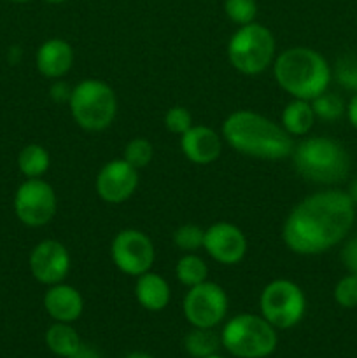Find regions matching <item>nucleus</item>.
I'll return each mask as SVG.
<instances>
[{"label": "nucleus", "mask_w": 357, "mask_h": 358, "mask_svg": "<svg viewBox=\"0 0 357 358\" xmlns=\"http://www.w3.org/2000/svg\"><path fill=\"white\" fill-rule=\"evenodd\" d=\"M69 107L79 128L86 131H104L114 122L118 114V96L104 80L84 79L72 87Z\"/></svg>", "instance_id": "obj_5"}, {"label": "nucleus", "mask_w": 357, "mask_h": 358, "mask_svg": "<svg viewBox=\"0 0 357 358\" xmlns=\"http://www.w3.org/2000/svg\"><path fill=\"white\" fill-rule=\"evenodd\" d=\"M44 308L55 322L74 324L84 311V299L76 287L69 283H56L44 294Z\"/></svg>", "instance_id": "obj_16"}, {"label": "nucleus", "mask_w": 357, "mask_h": 358, "mask_svg": "<svg viewBox=\"0 0 357 358\" xmlns=\"http://www.w3.org/2000/svg\"><path fill=\"white\" fill-rule=\"evenodd\" d=\"M51 164V156L38 143H30L23 147L18 156V168L27 178H41Z\"/></svg>", "instance_id": "obj_21"}, {"label": "nucleus", "mask_w": 357, "mask_h": 358, "mask_svg": "<svg viewBox=\"0 0 357 358\" xmlns=\"http://www.w3.org/2000/svg\"><path fill=\"white\" fill-rule=\"evenodd\" d=\"M340 257H342V262L346 271L357 275V234L345 241L342 252H340Z\"/></svg>", "instance_id": "obj_31"}, {"label": "nucleus", "mask_w": 357, "mask_h": 358, "mask_svg": "<svg viewBox=\"0 0 357 358\" xmlns=\"http://www.w3.org/2000/svg\"><path fill=\"white\" fill-rule=\"evenodd\" d=\"M181 150L191 163L210 164L219 159L223 140L216 129L192 124L184 135H181Z\"/></svg>", "instance_id": "obj_15"}, {"label": "nucleus", "mask_w": 357, "mask_h": 358, "mask_svg": "<svg viewBox=\"0 0 357 358\" xmlns=\"http://www.w3.org/2000/svg\"><path fill=\"white\" fill-rule=\"evenodd\" d=\"M44 2H48V3H52V6H58V3H63V2H66V0H44Z\"/></svg>", "instance_id": "obj_37"}, {"label": "nucleus", "mask_w": 357, "mask_h": 358, "mask_svg": "<svg viewBox=\"0 0 357 358\" xmlns=\"http://www.w3.org/2000/svg\"><path fill=\"white\" fill-rule=\"evenodd\" d=\"M46 345L55 355L69 358L83 346V343L72 325L55 322L46 332Z\"/></svg>", "instance_id": "obj_20"}, {"label": "nucleus", "mask_w": 357, "mask_h": 358, "mask_svg": "<svg viewBox=\"0 0 357 358\" xmlns=\"http://www.w3.org/2000/svg\"><path fill=\"white\" fill-rule=\"evenodd\" d=\"M10 2H30V0H10Z\"/></svg>", "instance_id": "obj_39"}, {"label": "nucleus", "mask_w": 357, "mask_h": 358, "mask_svg": "<svg viewBox=\"0 0 357 358\" xmlns=\"http://www.w3.org/2000/svg\"><path fill=\"white\" fill-rule=\"evenodd\" d=\"M227 306L226 290L209 280L191 287L182 303L186 320L198 329L217 327L226 318Z\"/></svg>", "instance_id": "obj_10"}, {"label": "nucleus", "mask_w": 357, "mask_h": 358, "mask_svg": "<svg viewBox=\"0 0 357 358\" xmlns=\"http://www.w3.org/2000/svg\"><path fill=\"white\" fill-rule=\"evenodd\" d=\"M175 276H177V280L182 285L191 289V287L200 285V283L209 280V266L196 254H186L184 257H181L177 261Z\"/></svg>", "instance_id": "obj_22"}, {"label": "nucleus", "mask_w": 357, "mask_h": 358, "mask_svg": "<svg viewBox=\"0 0 357 358\" xmlns=\"http://www.w3.org/2000/svg\"><path fill=\"white\" fill-rule=\"evenodd\" d=\"M164 126L170 133L174 135H184L189 128L192 126V115L191 112L186 107H181V105H175V107H170L164 114Z\"/></svg>", "instance_id": "obj_30"}, {"label": "nucleus", "mask_w": 357, "mask_h": 358, "mask_svg": "<svg viewBox=\"0 0 357 358\" xmlns=\"http://www.w3.org/2000/svg\"><path fill=\"white\" fill-rule=\"evenodd\" d=\"M276 42L272 30L261 23L241 24L227 42V59L244 76H258L275 62Z\"/></svg>", "instance_id": "obj_7"}, {"label": "nucleus", "mask_w": 357, "mask_h": 358, "mask_svg": "<svg viewBox=\"0 0 357 358\" xmlns=\"http://www.w3.org/2000/svg\"><path fill=\"white\" fill-rule=\"evenodd\" d=\"M139 187V170L125 159H112L98 171L94 189L100 199L111 205H119L132 198Z\"/></svg>", "instance_id": "obj_12"}, {"label": "nucleus", "mask_w": 357, "mask_h": 358, "mask_svg": "<svg viewBox=\"0 0 357 358\" xmlns=\"http://www.w3.org/2000/svg\"><path fill=\"white\" fill-rule=\"evenodd\" d=\"M315 119L310 101L293 98L282 110V128L290 136H304L314 128Z\"/></svg>", "instance_id": "obj_19"}, {"label": "nucleus", "mask_w": 357, "mask_h": 358, "mask_svg": "<svg viewBox=\"0 0 357 358\" xmlns=\"http://www.w3.org/2000/svg\"><path fill=\"white\" fill-rule=\"evenodd\" d=\"M69 248L58 240H44L34 247L30 254L31 276L42 285H56L66 278L70 271Z\"/></svg>", "instance_id": "obj_14"}, {"label": "nucleus", "mask_w": 357, "mask_h": 358, "mask_svg": "<svg viewBox=\"0 0 357 358\" xmlns=\"http://www.w3.org/2000/svg\"><path fill=\"white\" fill-rule=\"evenodd\" d=\"M205 358H224V357H220V355H216V353H214V355H209V357H205Z\"/></svg>", "instance_id": "obj_38"}, {"label": "nucleus", "mask_w": 357, "mask_h": 358, "mask_svg": "<svg viewBox=\"0 0 357 358\" xmlns=\"http://www.w3.org/2000/svg\"><path fill=\"white\" fill-rule=\"evenodd\" d=\"M332 297H335L336 304L345 310H354L357 308V275L349 273L343 276L332 290Z\"/></svg>", "instance_id": "obj_29"}, {"label": "nucleus", "mask_w": 357, "mask_h": 358, "mask_svg": "<svg viewBox=\"0 0 357 358\" xmlns=\"http://www.w3.org/2000/svg\"><path fill=\"white\" fill-rule=\"evenodd\" d=\"M310 103L312 108H314L315 117L326 122L338 121L346 110V103L343 101V98L335 93H329V91H324L322 94H318Z\"/></svg>", "instance_id": "obj_24"}, {"label": "nucleus", "mask_w": 357, "mask_h": 358, "mask_svg": "<svg viewBox=\"0 0 357 358\" xmlns=\"http://www.w3.org/2000/svg\"><path fill=\"white\" fill-rule=\"evenodd\" d=\"M290 157L298 173L314 184H340L350 171V156L346 149L328 136H308L294 145Z\"/></svg>", "instance_id": "obj_4"}, {"label": "nucleus", "mask_w": 357, "mask_h": 358, "mask_svg": "<svg viewBox=\"0 0 357 358\" xmlns=\"http://www.w3.org/2000/svg\"><path fill=\"white\" fill-rule=\"evenodd\" d=\"M247 238L244 231L231 222H216L205 229L203 250L223 266H234L247 254Z\"/></svg>", "instance_id": "obj_13"}, {"label": "nucleus", "mask_w": 357, "mask_h": 358, "mask_svg": "<svg viewBox=\"0 0 357 358\" xmlns=\"http://www.w3.org/2000/svg\"><path fill=\"white\" fill-rule=\"evenodd\" d=\"M70 94H72V87L63 80H55L52 86L49 87V96L56 103H69Z\"/></svg>", "instance_id": "obj_32"}, {"label": "nucleus", "mask_w": 357, "mask_h": 358, "mask_svg": "<svg viewBox=\"0 0 357 358\" xmlns=\"http://www.w3.org/2000/svg\"><path fill=\"white\" fill-rule=\"evenodd\" d=\"M345 114H346V119H349L350 126L357 131V93L354 94V96L350 98L349 103H346Z\"/></svg>", "instance_id": "obj_33"}, {"label": "nucleus", "mask_w": 357, "mask_h": 358, "mask_svg": "<svg viewBox=\"0 0 357 358\" xmlns=\"http://www.w3.org/2000/svg\"><path fill=\"white\" fill-rule=\"evenodd\" d=\"M356 203L342 189H326L301 199L289 212L282 240L298 255H318L342 243L356 220Z\"/></svg>", "instance_id": "obj_1"}, {"label": "nucleus", "mask_w": 357, "mask_h": 358, "mask_svg": "<svg viewBox=\"0 0 357 358\" xmlns=\"http://www.w3.org/2000/svg\"><path fill=\"white\" fill-rule=\"evenodd\" d=\"M276 343V329L261 315H237L220 332V345L237 358H266L275 352Z\"/></svg>", "instance_id": "obj_6"}, {"label": "nucleus", "mask_w": 357, "mask_h": 358, "mask_svg": "<svg viewBox=\"0 0 357 358\" xmlns=\"http://www.w3.org/2000/svg\"><path fill=\"white\" fill-rule=\"evenodd\" d=\"M125 358H154V357H150L149 353H144V352H135V353H130V355H126Z\"/></svg>", "instance_id": "obj_36"}, {"label": "nucleus", "mask_w": 357, "mask_h": 358, "mask_svg": "<svg viewBox=\"0 0 357 358\" xmlns=\"http://www.w3.org/2000/svg\"><path fill=\"white\" fill-rule=\"evenodd\" d=\"M273 76L287 94L312 101L328 91L332 70L321 52L298 45L276 56L273 62Z\"/></svg>", "instance_id": "obj_3"}, {"label": "nucleus", "mask_w": 357, "mask_h": 358, "mask_svg": "<svg viewBox=\"0 0 357 358\" xmlns=\"http://www.w3.org/2000/svg\"><path fill=\"white\" fill-rule=\"evenodd\" d=\"M220 345V338L212 329L192 327V331L186 336V352L195 358H205L214 355Z\"/></svg>", "instance_id": "obj_23"}, {"label": "nucleus", "mask_w": 357, "mask_h": 358, "mask_svg": "<svg viewBox=\"0 0 357 358\" xmlns=\"http://www.w3.org/2000/svg\"><path fill=\"white\" fill-rule=\"evenodd\" d=\"M37 70L48 79H62L70 72L74 65V49L63 38H49L35 55Z\"/></svg>", "instance_id": "obj_17"}, {"label": "nucleus", "mask_w": 357, "mask_h": 358, "mask_svg": "<svg viewBox=\"0 0 357 358\" xmlns=\"http://www.w3.org/2000/svg\"><path fill=\"white\" fill-rule=\"evenodd\" d=\"M349 194L352 196L354 203H356V206H357V177L354 178V182H352V184H350V191H349Z\"/></svg>", "instance_id": "obj_35"}, {"label": "nucleus", "mask_w": 357, "mask_h": 358, "mask_svg": "<svg viewBox=\"0 0 357 358\" xmlns=\"http://www.w3.org/2000/svg\"><path fill=\"white\" fill-rule=\"evenodd\" d=\"M223 138L231 149L255 159L280 161L293 154V136L254 110H234L223 122Z\"/></svg>", "instance_id": "obj_2"}, {"label": "nucleus", "mask_w": 357, "mask_h": 358, "mask_svg": "<svg viewBox=\"0 0 357 358\" xmlns=\"http://www.w3.org/2000/svg\"><path fill=\"white\" fill-rule=\"evenodd\" d=\"M261 317L275 329L286 331L300 324L307 311V297L301 287L290 280L270 282L259 297Z\"/></svg>", "instance_id": "obj_8"}, {"label": "nucleus", "mask_w": 357, "mask_h": 358, "mask_svg": "<svg viewBox=\"0 0 357 358\" xmlns=\"http://www.w3.org/2000/svg\"><path fill=\"white\" fill-rule=\"evenodd\" d=\"M135 297L140 306L147 311H161L168 306L172 297L170 285L161 275L147 271L136 276Z\"/></svg>", "instance_id": "obj_18"}, {"label": "nucleus", "mask_w": 357, "mask_h": 358, "mask_svg": "<svg viewBox=\"0 0 357 358\" xmlns=\"http://www.w3.org/2000/svg\"><path fill=\"white\" fill-rule=\"evenodd\" d=\"M174 245L178 250L186 254H195L196 250L203 248V240H205V229H202L196 224H182L172 234Z\"/></svg>", "instance_id": "obj_25"}, {"label": "nucleus", "mask_w": 357, "mask_h": 358, "mask_svg": "<svg viewBox=\"0 0 357 358\" xmlns=\"http://www.w3.org/2000/svg\"><path fill=\"white\" fill-rule=\"evenodd\" d=\"M332 70V77L336 83L346 91L357 93V56L345 55L336 62Z\"/></svg>", "instance_id": "obj_27"}, {"label": "nucleus", "mask_w": 357, "mask_h": 358, "mask_svg": "<svg viewBox=\"0 0 357 358\" xmlns=\"http://www.w3.org/2000/svg\"><path fill=\"white\" fill-rule=\"evenodd\" d=\"M55 189L42 178H27L14 194V213L28 227L48 226L56 215Z\"/></svg>", "instance_id": "obj_9"}, {"label": "nucleus", "mask_w": 357, "mask_h": 358, "mask_svg": "<svg viewBox=\"0 0 357 358\" xmlns=\"http://www.w3.org/2000/svg\"><path fill=\"white\" fill-rule=\"evenodd\" d=\"M224 10L234 24L241 27V24H248L255 20L258 3H255V0H226Z\"/></svg>", "instance_id": "obj_28"}, {"label": "nucleus", "mask_w": 357, "mask_h": 358, "mask_svg": "<svg viewBox=\"0 0 357 358\" xmlns=\"http://www.w3.org/2000/svg\"><path fill=\"white\" fill-rule=\"evenodd\" d=\"M153 143L147 138H142V136H136V138L130 140V142L126 143L125 150H122V159H125L126 163L132 164L133 168H136V170L146 168L147 164L153 161Z\"/></svg>", "instance_id": "obj_26"}, {"label": "nucleus", "mask_w": 357, "mask_h": 358, "mask_svg": "<svg viewBox=\"0 0 357 358\" xmlns=\"http://www.w3.org/2000/svg\"><path fill=\"white\" fill-rule=\"evenodd\" d=\"M69 358H102V355L97 352V350H93V348H90V346L83 345L79 350H77L76 353H74L72 357H69Z\"/></svg>", "instance_id": "obj_34"}, {"label": "nucleus", "mask_w": 357, "mask_h": 358, "mask_svg": "<svg viewBox=\"0 0 357 358\" xmlns=\"http://www.w3.org/2000/svg\"><path fill=\"white\" fill-rule=\"evenodd\" d=\"M111 257L119 271L136 278L150 271L156 250L150 238L144 231L122 229L112 240Z\"/></svg>", "instance_id": "obj_11"}]
</instances>
